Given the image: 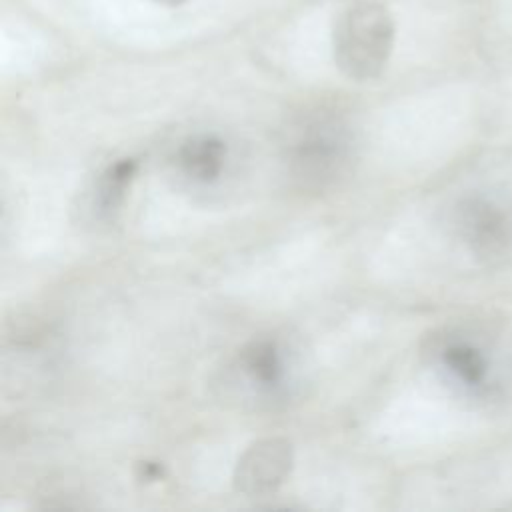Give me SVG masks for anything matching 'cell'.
Instances as JSON below:
<instances>
[{"instance_id":"obj_1","label":"cell","mask_w":512,"mask_h":512,"mask_svg":"<svg viewBox=\"0 0 512 512\" xmlns=\"http://www.w3.org/2000/svg\"><path fill=\"white\" fill-rule=\"evenodd\" d=\"M394 34V20L380 2L362 0L346 6L332 30L336 66L356 82L380 76L392 56Z\"/></svg>"},{"instance_id":"obj_8","label":"cell","mask_w":512,"mask_h":512,"mask_svg":"<svg viewBox=\"0 0 512 512\" xmlns=\"http://www.w3.org/2000/svg\"><path fill=\"white\" fill-rule=\"evenodd\" d=\"M338 158H340V144L326 134H318L300 142L296 150L298 166L304 172H310L312 176L324 174L328 168L334 166V160Z\"/></svg>"},{"instance_id":"obj_4","label":"cell","mask_w":512,"mask_h":512,"mask_svg":"<svg viewBox=\"0 0 512 512\" xmlns=\"http://www.w3.org/2000/svg\"><path fill=\"white\" fill-rule=\"evenodd\" d=\"M240 368L260 390L278 388L284 382L286 368L278 346L270 340L252 342L240 354Z\"/></svg>"},{"instance_id":"obj_6","label":"cell","mask_w":512,"mask_h":512,"mask_svg":"<svg viewBox=\"0 0 512 512\" xmlns=\"http://www.w3.org/2000/svg\"><path fill=\"white\" fill-rule=\"evenodd\" d=\"M136 170L138 164L132 158H124L108 166L94 190V210H98L100 214H110L118 210Z\"/></svg>"},{"instance_id":"obj_2","label":"cell","mask_w":512,"mask_h":512,"mask_svg":"<svg viewBox=\"0 0 512 512\" xmlns=\"http://www.w3.org/2000/svg\"><path fill=\"white\" fill-rule=\"evenodd\" d=\"M292 466L294 448L286 438H260L238 456L232 472L234 490L248 498L274 494L288 480Z\"/></svg>"},{"instance_id":"obj_3","label":"cell","mask_w":512,"mask_h":512,"mask_svg":"<svg viewBox=\"0 0 512 512\" xmlns=\"http://www.w3.org/2000/svg\"><path fill=\"white\" fill-rule=\"evenodd\" d=\"M456 228L462 240L480 256H494L506 250L512 240V220L498 204L472 198L456 210Z\"/></svg>"},{"instance_id":"obj_5","label":"cell","mask_w":512,"mask_h":512,"mask_svg":"<svg viewBox=\"0 0 512 512\" xmlns=\"http://www.w3.org/2000/svg\"><path fill=\"white\" fill-rule=\"evenodd\" d=\"M226 146L214 136H200L188 140L178 150L180 168L198 182H212L224 168Z\"/></svg>"},{"instance_id":"obj_9","label":"cell","mask_w":512,"mask_h":512,"mask_svg":"<svg viewBox=\"0 0 512 512\" xmlns=\"http://www.w3.org/2000/svg\"><path fill=\"white\" fill-rule=\"evenodd\" d=\"M154 2H158V4H164V6H178V4H182L184 0H154Z\"/></svg>"},{"instance_id":"obj_7","label":"cell","mask_w":512,"mask_h":512,"mask_svg":"<svg viewBox=\"0 0 512 512\" xmlns=\"http://www.w3.org/2000/svg\"><path fill=\"white\" fill-rule=\"evenodd\" d=\"M444 366L466 386H480L486 378V360L470 344H450L442 352Z\"/></svg>"}]
</instances>
